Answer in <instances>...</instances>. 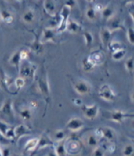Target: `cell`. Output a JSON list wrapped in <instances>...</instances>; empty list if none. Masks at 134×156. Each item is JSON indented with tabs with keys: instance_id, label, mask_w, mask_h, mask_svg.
I'll return each instance as SVG.
<instances>
[{
	"instance_id": "1",
	"label": "cell",
	"mask_w": 134,
	"mask_h": 156,
	"mask_svg": "<svg viewBox=\"0 0 134 156\" xmlns=\"http://www.w3.org/2000/svg\"><path fill=\"white\" fill-rule=\"evenodd\" d=\"M65 148L67 154L76 155L82 151V143L77 137H70L65 140Z\"/></svg>"
},
{
	"instance_id": "2",
	"label": "cell",
	"mask_w": 134,
	"mask_h": 156,
	"mask_svg": "<svg viewBox=\"0 0 134 156\" xmlns=\"http://www.w3.org/2000/svg\"><path fill=\"white\" fill-rule=\"evenodd\" d=\"M54 143L53 140L50 138L49 135L48 134L47 132H45L44 133L41 135L40 138L39 139L38 145L36 146V148L34 150L33 153L30 154V156H34L38 152V151L43 148L47 147V146H52L53 147Z\"/></svg>"
},
{
	"instance_id": "3",
	"label": "cell",
	"mask_w": 134,
	"mask_h": 156,
	"mask_svg": "<svg viewBox=\"0 0 134 156\" xmlns=\"http://www.w3.org/2000/svg\"><path fill=\"white\" fill-rule=\"evenodd\" d=\"M107 116L110 120H112L116 123H121L123 122L124 120H126V118H133V114L124 112H122V111H119V110H115V111L109 112L108 114H107Z\"/></svg>"
},
{
	"instance_id": "4",
	"label": "cell",
	"mask_w": 134,
	"mask_h": 156,
	"mask_svg": "<svg viewBox=\"0 0 134 156\" xmlns=\"http://www.w3.org/2000/svg\"><path fill=\"white\" fill-rule=\"evenodd\" d=\"M98 95L101 99L106 101H113L116 98V94L114 91L108 84H103L100 87Z\"/></svg>"
},
{
	"instance_id": "5",
	"label": "cell",
	"mask_w": 134,
	"mask_h": 156,
	"mask_svg": "<svg viewBox=\"0 0 134 156\" xmlns=\"http://www.w3.org/2000/svg\"><path fill=\"white\" fill-rule=\"evenodd\" d=\"M81 111L84 116L90 120H93L98 115L99 107L98 105H86L83 104L81 106Z\"/></svg>"
},
{
	"instance_id": "6",
	"label": "cell",
	"mask_w": 134,
	"mask_h": 156,
	"mask_svg": "<svg viewBox=\"0 0 134 156\" xmlns=\"http://www.w3.org/2000/svg\"><path fill=\"white\" fill-rule=\"evenodd\" d=\"M74 90L77 94L85 95L90 93L92 87L89 82L85 80H78L74 82Z\"/></svg>"
},
{
	"instance_id": "7",
	"label": "cell",
	"mask_w": 134,
	"mask_h": 156,
	"mask_svg": "<svg viewBox=\"0 0 134 156\" xmlns=\"http://www.w3.org/2000/svg\"><path fill=\"white\" fill-rule=\"evenodd\" d=\"M12 104V101L11 99H7L2 106L0 107V113L4 117L9 119L10 121L13 122L15 120V116H14V111Z\"/></svg>"
},
{
	"instance_id": "8",
	"label": "cell",
	"mask_w": 134,
	"mask_h": 156,
	"mask_svg": "<svg viewBox=\"0 0 134 156\" xmlns=\"http://www.w3.org/2000/svg\"><path fill=\"white\" fill-rule=\"evenodd\" d=\"M85 126V122L80 118H72L66 123V129L71 131H78Z\"/></svg>"
},
{
	"instance_id": "9",
	"label": "cell",
	"mask_w": 134,
	"mask_h": 156,
	"mask_svg": "<svg viewBox=\"0 0 134 156\" xmlns=\"http://www.w3.org/2000/svg\"><path fill=\"white\" fill-rule=\"evenodd\" d=\"M71 9L67 6L64 5L60 12V17H61V20L60 23V25L58 26V31L59 32H62L66 31V26L67 24V22L69 20V14H70Z\"/></svg>"
},
{
	"instance_id": "10",
	"label": "cell",
	"mask_w": 134,
	"mask_h": 156,
	"mask_svg": "<svg viewBox=\"0 0 134 156\" xmlns=\"http://www.w3.org/2000/svg\"><path fill=\"white\" fill-rule=\"evenodd\" d=\"M38 87L41 94L45 96H49L50 95V86L47 78L45 75H42L38 79Z\"/></svg>"
},
{
	"instance_id": "11",
	"label": "cell",
	"mask_w": 134,
	"mask_h": 156,
	"mask_svg": "<svg viewBox=\"0 0 134 156\" xmlns=\"http://www.w3.org/2000/svg\"><path fill=\"white\" fill-rule=\"evenodd\" d=\"M20 76L23 79H30L34 78L35 74L36 67L30 64H26L24 67H22L19 70Z\"/></svg>"
},
{
	"instance_id": "12",
	"label": "cell",
	"mask_w": 134,
	"mask_h": 156,
	"mask_svg": "<svg viewBox=\"0 0 134 156\" xmlns=\"http://www.w3.org/2000/svg\"><path fill=\"white\" fill-rule=\"evenodd\" d=\"M14 133H15V140L17 141L22 136L30 135L31 129L26 126L20 124L14 127Z\"/></svg>"
},
{
	"instance_id": "13",
	"label": "cell",
	"mask_w": 134,
	"mask_h": 156,
	"mask_svg": "<svg viewBox=\"0 0 134 156\" xmlns=\"http://www.w3.org/2000/svg\"><path fill=\"white\" fill-rule=\"evenodd\" d=\"M100 129L101 138L104 139L107 141L113 143V141L116 139V133H115L114 130L109 127H100Z\"/></svg>"
},
{
	"instance_id": "14",
	"label": "cell",
	"mask_w": 134,
	"mask_h": 156,
	"mask_svg": "<svg viewBox=\"0 0 134 156\" xmlns=\"http://www.w3.org/2000/svg\"><path fill=\"white\" fill-rule=\"evenodd\" d=\"M112 33L113 32L109 30L107 27H103L101 30L100 34V39L104 47H107L108 44L110 41V39H111Z\"/></svg>"
},
{
	"instance_id": "15",
	"label": "cell",
	"mask_w": 134,
	"mask_h": 156,
	"mask_svg": "<svg viewBox=\"0 0 134 156\" xmlns=\"http://www.w3.org/2000/svg\"><path fill=\"white\" fill-rule=\"evenodd\" d=\"M56 37V32L51 28H46L44 30L42 37H41V43L44 42H50V41H54Z\"/></svg>"
},
{
	"instance_id": "16",
	"label": "cell",
	"mask_w": 134,
	"mask_h": 156,
	"mask_svg": "<svg viewBox=\"0 0 134 156\" xmlns=\"http://www.w3.org/2000/svg\"><path fill=\"white\" fill-rule=\"evenodd\" d=\"M101 14L103 20L109 21L113 18L115 15V9L113 6L107 5L103 8L102 11H101Z\"/></svg>"
},
{
	"instance_id": "17",
	"label": "cell",
	"mask_w": 134,
	"mask_h": 156,
	"mask_svg": "<svg viewBox=\"0 0 134 156\" xmlns=\"http://www.w3.org/2000/svg\"><path fill=\"white\" fill-rule=\"evenodd\" d=\"M90 62L92 63V65L94 67L97 65H100L103 61V55L100 52L96 51L94 53L90 54V56L87 58Z\"/></svg>"
},
{
	"instance_id": "18",
	"label": "cell",
	"mask_w": 134,
	"mask_h": 156,
	"mask_svg": "<svg viewBox=\"0 0 134 156\" xmlns=\"http://www.w3.org/2000/svg\"><path fill=\"white\" fill-rule=\"evenodd\" d=\"M43 7L45 10L50 16H54L56 12V5L54 1L46 0L43 3Z\"/></svg>"
},
{
	"instance_id": "19",
	"label": "cell",
	"mask_w": 134,
	"mask_h": 156,
	"mask_svg": "<svg viewBox=\"0 0 134 156\" xmlns=\"http://www.w3.org/2000/svg\"><path fill=\"white\" fill-rule=\"evenodd\" d=\"M53 147L57 156H66L67 153L65 148V140L54 143Z\"/></svg>"
},
{
	"instance_id": "20",
	"label": "cell",
	"mask_w": 134,
	"mask_h": 156,
	"mask_svg": "<svg viewBox=\"0 0 134 156\" xmlns=\"http://www.w3.org/2000/svg\"><path fill=\"white\" fill-rule=\"evenodd\" d=\"M20 50H18L15 53H14L11 58H9V63L12 65L13 66H15L17 71L19 72L20 70V63L21 62V58H20Z\"/></svg>"
},
{
	"instance_id": "21",
	"label": "cell",
	"mask_w": 134,
	"mask_h": 156,
	"mask_svg": "<svg viewBox=\"0 0 134 156\" xmlns=\"http://www.w3.org/2000/svg\"><path fill=\"white\" fill-rule=\"evenodd\" d=\"M81 29V25L74 20H69L67 22L66 30L71 34H77Z\"/></svg>"
},
{
	"instance_id": "22",
	"label": "cell",
	"mask_w": 134,
	"mask_h": 156,
	"mask_svg": "<svg viewBox=\"0 0 134 156\" xmlns=\"http://www.w3.org/2000/svg\"><path fill=\"white\" fill-rule=\"evenodd\" d=\"M39 139L34 138L31 139L27 142L24 146V150L25 152H30V154L33 153L36 148V146L38 145Z\"/></svg>"
},
{
	"instance_id": "23",
	"label": "cell",
	"mask_w": 134,
	"mask_h": 156,
	"mask_svg": "<svg viewBox=\"0 0 134 156\" xmlns=\"http://www.w3.org/2000/svg\"><path fill=\"white\" fill-rule=\"evenodd\" d=\"M0 18L7 24H11L14 20L12 14L9 11L5 10V9H2V10L0 11Z\"/></svg>"
},
{
	"instance_id": "24",
	"label": "cell",
	"mask_w": 134,
	"mask_h": 156,
	"mask_svg": "<svg viewBox=\"0 0 134 156\" xmlns=\"http://www.w3.org/2000/svg\"><path fill=\"white\" fill-rule=\"evenodd\" d=\"M22 20L26 24H31L35 20V15L34 11L27 10L22 15Z\"/></svg>"
},
{
	"instance_id": "25",
	"label": "cell",
	"mask_w": 134,
	"mask_h": 156,
	"mask_svg": "<svg viewBox=\"0 0 134 156\" xmlns=\"http://www.w3.org/2000/svg\"><path fill=\"white\" fill-rule=\"evenodd\" d=\"M86 142H87V144L89 147L91 148H96V146H98L99 145V140L100 139L97 137L94 133V134H91L89 135L87 137L86 139Z\"/></svg>"
},
{
	"instance_id": "26",
	"label": "cell",
	"mask_w": 134,
	"mask_h": 156,
	"mask_svg": "<svg viewBox=\"0 0 134 156\" xmlns=\"http://www.w3.org/2000/svg\"><path fill=\"white\" fill-rule=\"evenodd\" d=\"M122 27V25L121 21L118 19H116V18H113L111 20H109V26L107 27V28L113 32V31L121 29Z\"/></svg>"
},
{
	"instance_id": "27",
	"label": "cell",
	"mask_w": 134,
	"mask_h": 156,
	"mask_svg": "<svg viewBox=\"0 0 134 156\" xmlns=\"http://www.w3.org/2000/svg\"><path fill=\"white\" fill-rule=\"evenodd\" d=\"M19 115L20 118L25 121L31 120L32 117L31 110L30 108H24L19 111Z\"/></svg>"
},
{
	"instance_id": "28",
	"label": "cell",
	"mask_w": 134,
	"mask_h": 156,
	"mask_svg": "<svg viewBox=\"0 0 134 156\" xmlns=\"http://www.w3.org/2000/svg\"><path fill=\"white\" fill-rule=\"evenodd\" d=\"M108 48L112 53L123 49L121 43L117 41H110L107 45Z\"/></svg>"
},
{
	"instance_id": "29",
	"label": "cell",
	"mask_w": 134,
	"mask_h": 156,
	"mask_svg": "<svg viewBox=\"0 0 134 156\" xmlns=\"http://www.w3.org/2000/svg\"><path fill=\"white\" fill-rule=\"evenodd\" d=\"M126 54V50L123 48L112 53V58L115 61H120L125 57Z\"/></svg>"
},
{
	"instance_id": "30",
	"label": "cell",
	"mask_w": 134,
	"mask_h": 156,
	"mask_svg": "<svg viewBox=\"0 0 134 156\" xmlns=\"http://www.w3.org/2000/svg\"><path fill=\"white\" fill-rule=\"evenodd\" d=\"M106 152V148L103 146H96L94 148L92 156H105Z\"/></svg>"
},
{
	"instance_id": "31",
	"label": "cell",
	"mask_w": 134,
	"mask_h": 156,
	"mask_svg": "<svg viewBox=\"0 0 134 156\" xmlns=\"http://www.w3.org/2000/svg\"><path fill=\"white\" fill-rule=\"evenodd\" d=\"M11 126L5 122L0 120V134L5 137L7 131L10 129Z\"/></svg>"
},
{
	"instance_id": "32",
	"label": "cell",
	"mask_w": 134,
	"mask_h": 156,
	"mask_svg": "<svg viewBox=\"0 0 134 156\" xmlns=\"http://www.w3.org/2000/svg\"><path fill=\"white\" fill-rule=\"evenodd\" d=\"M31 49L34 52H35L36 54H40L43 51V45H42V43L41 41H34V42L32 43L31 44Z\"/></svg>"
},
{
	"instance_id": "33",
	"label": "cell",
	"mask_w": 134,
	"mask_h": 156,
	"mask_svg": "<svg viewBox=\"0 0 134 156\" xmlns=\"http://www.w3.org/2000/svg\"><path fill=\"white\" fill-rule=\"evenodd\" d=\"M134 153V148L133 144H128L124 146L122 150L123 156H133Z\"/></svg>"
},
{
	"instance_id": "34",
	"label": "cell",
	"mask_w": 134,
	"mask_h": 156,
	"mask_svg": "<svg viewBox=\"0 0 134 156\" xmlns=\"http://www.w3.org/2000/svg\"><path fill=\"white\" fill-rule=\"evenodd\" d=\"M84 35V39L85 41V43L87 47H90V46L93 43L94 41V37L90 31H85L83 34Z\"/></svg>"
},
{
	"instance_id": "35",
	"label": "cell",
	"mask_w": 134,
	"mask_h": 156,
	"mask_svg": "<svg viewBox=\"0 0 134 156\" xmlns=\"http://www.w3.org/2000/svg\"><path fill=\"white\" fill-rule=\"evenodd\" d=\"M96 12L94 10V9L93 8V7H89V9L86 10V18L90 21L94 20L96 18Z\"/></svg>"
},
{
	"instance_id": "36",
	"label": "cell",
	"mask_w": 134,
	"mask_h": 156,
	"mask_svg": "<svg viewBox=\"0 0 134 156\" xmlns=\"http://www.w3.org/2000/svg\"><path fill=\"white\" fill-rule=\"evenodd\" d=\"M126 69L129 73H132L133 71V58L132 56L128 58L124 63Z\"/></svg>"
},
{
	"instance_id": "37",
	"label": "cell",
	"mask_w": 134,
	"mask_h": 156,
	"mask_svg": "<svg viewBox=\"0 0 134 156\" xmlns=\"http://www.w3.org/2000/svg\"><path fill=\"white\" fill-rule=\"evenodd\" d=\"M94 66L92 65V63L90 62V61L86 58L82 62V69L83 70L86 72H90L94 69Z\"/></svg>"
},
{
	"instance_id": "38",
	"label": "cell",
	"mask_w": 134,
	"mask_h": 156,
	"mask_svg": "<svg viewBox=\"0 0 134 156\" xmlns=\"http://www.w3.org/2000/svg\"><path fill=\"white\" fill-rule=\"evenodd\" d=\"M66 132L63 130H58L54 133V139L56 142L66 140Z\"/></svg>"
},
{
	"instance_id": "39",
	"label": "cell",
	"mask_w": 134,
	"mask_h": 156,
	"mask_svg": "<svg viewBox=\"0 0 134 156\" xmlns=\"http://www.w3.org/2000/svg\"><path fill=\"white\" fill-rule=\"evenodd\" d=\"M14 84H15L16 88H17L18 90H20L25 85V79H23L21 76L18 77L14 81Z\"/></svg>"
},
{
	"instance_id": "40",
	"label": "cell",
	"mask_w": 134,
	"mask_h": 156,
	"mask_svg": "<svg viewBox=\"0 0 134 156\" xmlns=\"http://www.w3.org/2000/svg\"><path fill=\"white\" fill-rule=\"evenodd\" d=\"M127 39L132 45L134 44V30L133 27H130L127 31Z\"/></svg>"
},
{
	"instance_id": "41",
	"label": "cell",
	"mask_w": 134,
	"mask_h": 156,
	"mask_svg": "<svg viewBox=\"0 0 134 156\" xmlns=\"http://www.w3.org/2000/svg\"><path fill=\"white\" fill-rule=\"evenodd\" d=\"M20 54L21 60H26V59L28 58V52H27L26 50H21Z\"/></svg>"
},
{
	"instance_id": "42",
	"label": "cell",
	"mask_w": 134,
	"mask_h": 156,
	"mask_svg": "<svg viewBox=\"0 0 134 156\" xmlns=\"http://www.w3.org/2000/svg\"><path fill=\"white\" fill-rule=\"evenodd\" d=\"M2 156H10L11 155V149L8 147H5L2 149Z\"/></svg>"
},
{
	"instance_id": "43",
	"label": "cell",
	"mask_w": 134,
	"mask_h": 156,
	"mask_svg": "<svg viewBox=\"0 0 134 156\" xmlns=\"http://www.w3.org/2000/svg\"><path fill=\"white\" fill-rule=\"evenodd\" d=\"M76 2L75 1H67L66 2L65 5L69 7L70 9H71L73 7H75L76 5Z\"/></svg>"
},
{
	"instance_id": "44",
	"label": "cell",
	"mask_w": 134,
	"mask_h": 156,
	"mask_svg": "<svg viewBox=\"0 0 134 156\" xmlns=\"http://www.w3.org/2000/svg\"><path fill=\"white\" fill-rule=\"evenodd\" d=\"M93 8L94 9V10L97 12H101V11H102L103 7L101 5V4H96L93 7Z\"/></svg>"
},
{
	"instance_id": "45",
	"label": "cell",
	"mask_w": 134,
	"mask_h": 156,
	"mask_svg": "<svg viewBox=\"0 0 134 156\" xmlns=\"http://www.w3.org/2000/svg\"><path fill=\"white\" fill-rule=\"evenodd\" d=\"M115 149H116V146H115V144L113 143L110 144L107 148V150L110 153H113L115 151Z\"/></svg>"
},
{
	"instance_id": "46",
	"label": "cell",
	"mask_w": 134,
	"mask_h": 156,
	"mask_svg": "<svg viewBox=\"0 0 134 156\" xmlns=\"http://www.w3.org/2000/svg\"><path fill=\"white\" fill-rule=\"evenodd\" d=\"M37 107H38V103H37L35 101H31L30 103V107H29V108L31 110H33L34 108H36Z\"/></svg>"
},
{
	"instance_id": "47",
	"label": "cell",
	"mask_w": 134,
	"mask_h": 156,
	"mask_svg": "<svg viewBox=\"0 0 134 156\" xmlns=\"http://www.w3.org/2000/svg\"><path fill=\"white\" fill-rule=\"evenodd\" d=\"M73 102L76 105H77V106H82L83 105L82 100L80 99H75V100H73Z\"/></svg>"
},
{
	"instance_id": "48",
	"label": "cell",
	"mask_w": 134,
	"mask_h": 156,
	"mask_svg": "<svg viewBox=\"0 0 134 156\" xmlns=\"http://www.w3.org/2000/svg\"><path fill=\"white\" fill-rule=\"evenodd\" d=\"M47 156H57L56 153H55L54 150H52V151H50V152L48 153V154L47 155Z\"/></svg>"
},
{
	"instance_id": "49",
	"label": "cell",
	"mask_w": 134,
	"mask_h": 156,
	"mask_svg": "<svg viewBox=\"0 0 134 156\" xmlns=\"http://www.w3.org/2000/svg\"><path fill=\"white\" fill-rule=\"evenodd\" d=\"M0 156H2V148H0Z\"/></svg>"
}]
</instances>
